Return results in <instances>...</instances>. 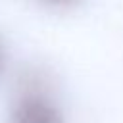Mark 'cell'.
<instances>
[{"label":"cell","instance_id":"cell-1","mask_svg":"<svg viewBox=\"0 0 123 123\" xmlns=\"http://www.w3.org/2000/svg\"><path fill=\"white\" fill-rule=\"evenodd\" d=\"M10 123H65L56 104L40 94L23 96L12 110Z\"/></svg>","mask_w":123,"mask_h":123},{"label":"cell","instance_id":"cell-2","mask_svg":"<svg viewBox=\"0 0 123 123\" xmlns=\"http://www.w3.org/2000/svg\"><path fill=\"white\" fill-rule=\"evenodd\" d=\"M42 2L52 4V6H69V4H73V2H77V0H42Z\"/></svg>","mask_w":123,"mask_h":123},{"label":"cell","instance_id":"cell-3","mask_svg":"<svg viewBox=\"0 0 123 123\" xmlns=\"http://www.w3.org/2000/svg\"><path fill=\"white\" fill-rule=\"evenodd\" d=\"M4 63H6V50H4V42L0 40V73L4 69Z\"/></svg>","mask_w":123,"mask_h":123}]
</instances>
